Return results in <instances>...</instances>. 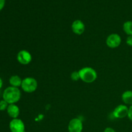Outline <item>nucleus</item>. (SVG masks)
<instances>
[{
    "label": "nucleus",
    "mask_w": 132,
    "mask_h": 132,
    "mask_svg": "<svg viewBox=\"0 0 132 132\" xmlns=\"http://www.w3.org/2000/svg\"><path fill=\"white\" fill-rule=\"evenodd\" d=\"M128 107L126 104H119L113 111V116L116 119H123L128 117Z\"/></svg>",
    "instance_id": "6e6552de"
},
{
    "label": "nucleus",
    "mask_w": 132,
    "mask_h": 132,
    "mask_svg": "<svg viewBox=\"0 0 132 132\" xmlns=\"http://www.w3.org/2000/svg\"><path fill=\"white\" fill-rule=\"evenodd\" d=\"M9 128L11 132H25V125L20 119H13L9 123Z\"/></svg>",
    "instance_id": "39448f33"
},
{
    "label": "nucleus",
    "mask_w": 132,
    "mask_h": 132,
    "mask_svg": "<svg viewBox=\"0 0 132 132\" xmlns=\"http://www.w3.org/2000/svg\"><path fill=\"white\" fill-rule=\"evenodd\" d=\"M126 44H127L128 46H132V36H128V37L126 38Z\"/></svg>",
    "instance_id": "dca6fc26"
},
{
    "label": "nucleus",
    "mask_w": 132,
    "mask_h": 132,
    "mask_svg": "<svg viewBox=\"0 0 132 132\" xmlns=\"http://www.w3.org/2000/svg\"><path fill=\"white\" fill-rule=\"evenodd\" d=\"M128 117L130 121H132V105L130 106L128 108Z\"/></svg>",
    "instance_id": "f3484780"
},
{
    "label": "nucleus",
    "mask_w": 132,
    "mask_h": 132,
    "mask_svg": "<svg viewBox=\"0 0 132 132\" xmlns=\"http://www.w3.org/2000/svg\"><path fill=\"white\" fill-rule=\"evenodd\" d=\"M9 104L5 100H1L0 101V111H5L6 110L8 106H9Z\"/></svg>",
    "instance_id": "2eb2a0df"
},
{
    "label": "nucleus",
    "mask_w": 132,
    "mask_h": 132,
    "mask_svg": "<svg viewBox=\"0 0 132 132\" xmlns=\"http://www.w3.org/2000/svg\"><path fill=\"white\" fill-rule=\"evenodd\" d=\"M23 79L18 75H14L12 76L9 79V83L10 86L13 87L19 88L21 86Z\"/></svg>",
    "instance_id": "9b49d317"
},
{
    "label": "nucleus",
    "mask_w": 132,
    "mask_h": 132,
    "mask_svg": "<svg viewBox=\"0 0 132 132\" xmlns=\"http://www.w3.org/2000/svg\"><path fill=\"white\" fill-rule=\"evenodd\" d=\"M21 92L19 88L9 86L5 89L3 93V99L9 104H15L21 99Z\"/></svg>",
    "instance_id": "f257e3e1"
},
{
    "label": "nucleus",
    "mask_w": 132,
    "mask_h": 132,
    "mask_svg": "<svg viewBox=\"0 0 132 132\" xmlns=\"http://www.w3.org/2000/svg\"><path fill=\"white\" fill-rule=\"evenodd\" d=\"M32 54L26 50H21L17 54V60L20 64L27 65L32 61Z\"/></svg>",
    "instance_id": "423d86ee"
},
{
    "label": "nucleus",
    "mask_w": 132,
    "mask_h": 132,
    "mask_svg": "<svg viewBox=\"0 0 132 132\" xmlns=\"http://www.w3.org/2000/svg\"><path fill=\"white\" fill-rule=\"evenodd\" d=\"M123 30L128 36H132V21H127L123 24Z\"/></svg>",
    "instance_id": "ddd939ff"
},
{
    "label": "nucleus",
    "mask_w": 132,
    "mask_h": 132,
    "mask_svg": "<svg viewBox=\"0 0 132 132\" xmlns=\"http://www.w3.org/2000/svg\"><path fill=\"white\" fill-rule=\"evenodd\" d=\"M5 1L6 0H0V11L3 10L5 5Z\"/></svg>",
    "instance_id": "6ab92c4d"
},
{
    "label": "nucleus",
    "mask_w": 132,
    "mask_h": 132,
    "mask_svg": "<svg viewBox=\"0 0 132 132\" xmlns=\"http://www.w3.org/2000/svg\"><path fill=\"white\" fill-rule=\"evenodd\" d=\"M70 78L72 81H79L80 79V74L79 71H73L70 75Z\"/></svg>",
    "instance_id": "4468645a"
},
{
    "label": "nucleus",
    "mask_w": 132,
    "mask_h": 132,
    "mask_svg": "<svg viewBox=\"0 0 132 132\" xmlns=\"http://www.w3.org/2000/svg\"><path fill=\"white\" fill-rule=\"evenodd\" d=\"M80 79L85 83H92L97 78V73L91 67H84L79 70Z\"/></svg>",
    "instance_id": "f03ea898"
},
{
    "label": "nucleus",
    "mask_w": 132,
    "mask_h": 132,
    "mask_svg": "<svg viewBox=\"0 0 132 132\" xmlns=\"http://www.w3.org/2000/svg\"><path fill=\"white\" fill-rule=\"evenodd\" d=\"M37 86L38 84L36 79L32 77H28L23 79L21 87L24 92L30 94L34 92L37 90Z\"/></svg>",
    "instance_id": "7ed1b4c3"
},
{
    "label": "nucleus",
    "mask_w": 132,
    "mask_h": 132,
    "mask_svg": "<svg viewBox=\"0 0 132 132\" xmlns=\"http://www.w3.org/2000/svg\"><path fill=\"white\" fill-rule=\"evenodd\" d=\"M3 80H2V79L1 78V77H0V89L1 88H2V86H3Z\"/></svg>",
    "instance_id": "aec40b11"
},
{
    "label": "nucleus",
    "mask_w": 132,
    "mask_h": 132,
    "mask_svg": "<svg viewBox=\"0 0 132 132\" xmlns=\"http://www.w3.org/2000/svg\"><path fill=\"white\" fill-rule=\"evenodd\" d=\"M83 124L79 118H73L70 121L68 125V132H82Z\"/></svg>",
    "instance_id": "0eeeda50"
},
{
    "label": "nucleus",
    "mask_w": 132,
    "mask_h": 132,
    "mask_svg": "<svg viewBox=\"0 0 132 132\" xmlns=\"http://www.w3.org/2000/svg\"><path fill=\"white\" fill-rule=\"evenodd\" d=\"M0 101H1V100H0Z\"/></svg>",
    "instance_id": "412c9836"
},
{
    "label": "nucleus",
    "mask_w": 132,
    "mask_h": 132,
    "mask_svg": "<svg viewBox=\"0 0 132 132\" xmlns=\"http://www.w3.org/2000/svg\"><path fill=\"white\" fill-rule=\"evenodd\" d=\"M71 28H72V32H73L75 34L78 35V36L82 34L85 30V24H84L83 22L81 20H80V19L75 20L72 23Z\"/></svg>",
    "instance_id": "1a4fd4ad"
},
{
    "label": "nucleus",
    "mask_w": 132,
    "mask_h": 132,
    "mask_svg": "<svg viewBox=\"0 0 132 132\" xmlns=\"http://www.w3.org/2000/svg\"><path fill=\"white\" fill-rule=\"evenodd\" d=\"M104 132H116V130L111 127H107L104 129Z\"/></svg>",
    "instance_id": "a211bd4d"
},
{
    "label": "nucleus",
    "mask_w": 132,
    "mask_h": 132,
    "mask_svg": "<svg viewBox=\"0 0 132 132\" xmlns=\"http://www.w3.org/2000/svg\"><path fill=\"white\" fill-rule=\"evenodd\" d=\"M121 37L118 34L113 33L110 34L106 39V44L110 48H116L119 47L121 43Z\"/></svg>",
    "instance_id": "20e7f679"
},
{
    "label": "nucleus",
    "mask_w": 132,
    "mask_h": 132,
    "mask_svg": "<svg viewBox=\"0 0 132 132\" xmlns=\"http://www.w3.org/2000/svg\"><path fill=\"white\" fill-rule=\"evenodd\" d=\"M6 112L9 117H11L13 119L18 118L20 114V110L18 106H17L15 104H9L8 106Z\"/></svg>",
    "instance_id": "9d476101"
},
{
    "label": "nucleus",
    "mask_w": 132,
    "mask_h": 132,
    "mask_svg": "<svg viewBox=\"0 0 132 132\" xmlns=\"http://www.w3.org/2000/svg\"><path fill=\"white\" fill-rule=\"evenodd\" d=\"M122 101L126 105H132V91L126 90L122 94Z\"/></svg>",
    "instance_id": "f8f14e48"
}]
</instances>
